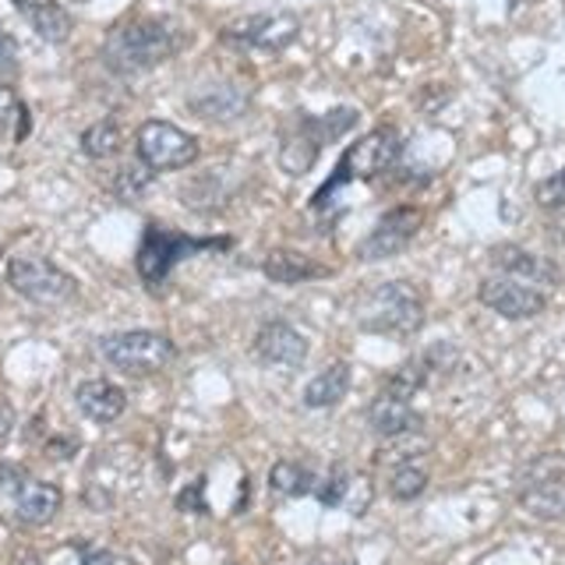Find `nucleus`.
Masks as SVG:
<instances>
[{
    "label": "nucleus",
    "mask_w": 565,
    "mask_h": 565,
    "mask_svg": "<svg viewBox=\"0 0 565 565\" xmlns=\"http://www.w3.org/2000/svg\"><path fill=\"white\" fill-rule=\"evenodd\" d=\"M29 481V473L22 470V467H14V463H0V499H4V494H18V488H22Z\"/></svg>",
    "instance_id": "nucleus-33"
},
{
    "label": "nucleus",
    "mask_w": 565,
    "mask_h": 565,
    "mask_svg": "<svg viewBox=\"0 0 565 565\" xmlns=\"http://www.w3.org/2000/svg\"><path fill=\"white\" fill-rule=\"evenodd\" d=\"M184 46V32L167 18H135V22L117 25L103 43V61L117 75H138L156 64L170 61Z\"/></svg>",
    "instance_id": "nucleus-1"
},
{
    "label": "nucleus",
    "mask_w": 565,
    "mask_h": 565,
    "mask_svg": "<svg viewBox=\"0 0 565 565\" xmlns=\"http://www.w3.org/2000/svg\"><path fill=\"white\" fill-rule=\"evenodd\" d=\"M46 452L53 456V459H71L78 452V441L75 438H50L46 441Z\"/></svg>",
    "instance_id": "nucleus-35"
},
{
    "label": "nucleus",
    "mask_w": 565,
    "mask_h": 565,
    "mask_svg": "<svg viewBox=\"0 0 565 565\" xmlns=\"http://www.w3.org/2000/svg\"><path fill=\"white\" fill-rule=\"evenodd\" d=\"M424 223V212L414 205H396L388 209L385 216L375 223V230L358 244V258L361 262H382V258H396L403 255L411 241L417 237V230Z\"/></svg>",
    "instance_id": "nucleus-9"
},
{
    "label": "nucleus",
    "mask_w": 565,
    "mask_h": 565,
    "mask_svg": "<svg viewBox=\"0 0 565 565\" xmlns=\"http://www.w3.org/2000/svg\"><path fill=\"white\" fill-rule=\"evenodd\" d=\"M11 428H14V411L8 399H0V441L11 435Z\"/></svg>",
    "instance_id": "nucleus-36"
},
{
    "label": "nucleus",
    "mask_w": 565,
    "mask_h": 565,
    "mask_svg": "<svg viewBox=\"0 0 565 565\" xmlns=\"http://www.w3.org/2000/svg\"><path fill=\"white\" fill-rule=\"evenodd\" d=\"M152 173H156V170H149L146 163H141V159H138V163H131V167H120L117 177H114V191L120 194L124 202H138L141 194L149 191Z\"/></svg>",
    "instance_id": "nucleus-28"
},
{
    "label": "nucleus",
    "mask_w": 565,
    "mask_h": 565,
    "mask_svg": "<svg viewBox=\"0 0 565 565\" xmlns=\"http://www.w3.org/2000/svg\"><path fill=\"white\" fill-rule=\"evenodd\" d=\"M255 353L265 364L300 367L308 358V340H305V332H297L287 322H265L255 335Z\"/></svg>",
    "instance_id": "nucleus-13"
},
{
    "label": "nucleus",
    "mask_w": 565,
    "mask_h": 565,
    "mask_svg": "<svg viewBox=\"0 0 565 565\" xmlns=\"http://www.w3.org/2000/svg\"><path fill=\"white\" fill-rule=\"evenodd\" d=\"M350 484H353V473L347 467H332L326 481H318L315 494H318V502H322L326 509H340L347 502V494H350Z\"/></svg>",
    "instance_id": "nucleus-29"
},
{
    "label": "nucleus",
    "mask_w": 565,
    "mask_h": 565,
    "mask_svg": "<svg viewBox=\"0 0 565 565\" xmlns=\"http://www.w3.org/2000/svg\"><path fill=\"white\" fill-rule=\"evenodd\" d=\"M120 146H124V135L114 120H96L93 128L82 131V152L88 159H110L120 152Z\"/></svg>",
    "instance_id": "nucleus-24"
},
{
    "label": "nucleus",
    "mask_w": 565,
    "mask_h": 565,
    "mask_svg": "<svg viewBox=\"0 0 565 565\" xmlns=\"http://www.w3.org/2000/svg\"><path fill=\"white\" fill-rule=\"evenodd\" d=\"M262 273L269 276L273 282H279V287H294V282H305V279H315V276H326V269H322V265H318L311 255L290 252V247H276V252L265 255Z\"/></svg>",
    "instance_id": "nucleus-20"
},
{
    "label": "nucleus",
    "mask_w": 565,
    "mask_h": 565,
    "mask_svg": "<svg viewBox=\"0 0 565 565\" xmlns=\"http://www.w3.org/2000/svg\"><path fill=\"white\" fill-rule=\"evenodd\" d=\"M61 502H64V494L57 484L32 481L29 477V481L14 494V512H18V520L29 523V526H46L61 512Z\"/></svg>",
    "instance_id": "nucleus-17"
},
{
    "label": "nucleus",
    "mask_w": 565,
    "mask_h": 565,
    "mask_svg": "<svg viewBox=\"0 0 565 565\" xmlns=\"http://www.w3.org/2000/svg\"><path fill=\"white\" fill-rule=\"evenodd\" d=\"M188 106L194 110V117L205 120H237L247 110V93L234 82H212L199 88V93H191Z\"/></svg>",
    "instance_id": "nucleus-15"
},
{
    "label": "nucleus",
    "mask_w": 565,
    "mask_h": 565,
    "mask_svg": "<svg viewBox=\"0 0 565 565\" xmlns=\"http://www.w3.org/2000/svg\"><path fill=\"white\" fill-rule=\"evenodd\" d=\"M32 128V120H29V110L22 103H18L14 96V88L0 82V138H14V141H22Z\"/></svg>",
    "instance_id": "nucleus-25"
},
{
    "label": "nucleus",
    "mask_w": 565,
    "mask_h": 565,
    "mask_svg": "<svg viewBox=\"0 0 565 565\" xmlns=\"http://www.w3.org/2000/svg\"><path fill=\"white\" fill-rule=\"evenodd\" d=\"M491 262L494 269H502L505 276H516L523 282H530V287H558L562 282V273L558 265L547 258V255H537V252H526V247L520 244H499L491 247Z\"/></svg>",
    "instance_id": "nucleus-12"
},
{
    "label": "nucleus",
    "mask_w": 565,
    "mask_h": 565,
    "mask_svg": "<svg viewBox=\"0 0 565 565\" xmlns=\"http://www.w3.org/2000/svg\"><path fill=\"white\" fill-rule=\"evenodd\" d=\"M428 449H431V441L424 438L420 431L399 435V438H385V446L379 452V463L382 467H403V463H414V459L424 456Z\"/></svg>",
    "instance_id": "nucleus-26"
},
{
    "label": "nucleus",
    "mask_w": 565,
    "mask_h": 565,
    "mask_svg": "<svg viewBox=\"0 0 565 565\" xmlns=\"http://www.w3.org/2000/svg\"><path fill=\"white\" fill-rule=\"evenodd\" d=\"M353 318L358 326L379 335H414L424 326V294L420 287L406 279H393V282H379L367 294H361L358 308H353Z\"/></svg>",
    "instance_id": "nucleus-2"
},
{
    "label": "nucleus",
    "mask_w": 565,
    "mask_h": 565,
    "mask_svg": "<svg viewBox=\"0 0 565 565\" xmlns=\"http://www.w3.org/2000/svg\"><path fill=\"white\" fill-rule=\"evenodd\" d=\"M431 382V371H428V364H424V358H414V361H406V364H399L393 375L385 379V393H393V396H403V399H414L424 385Z\"/></svg>",
    "instance_id": "nucleus-23"
},
{
    "label": "nucleus",
    "mask_w": 565,
    "mask_h": 565,
    "mask_svg": "<svg viewBox=\"0 0 565 565\" xmlns=\"http://www.w3.org/2000/svg\"><path fill=\"white\" fill-rule=\"evenodd\" d=\"M424 488H428V470L417 467V463L393 467V473H388V494H393L396 502H414V499H420Z\"/></svg>",
    "instance_id": "nucleus-27"
},
{
    "label": "nucleus",
    "mask_w": 565,
    "mask_h": 565,
    "mask_svg": "<svg viewBox=\"0 0 565 565\" xmlns=\"http://www.w3.org/2000/svg\"><path fill=\"white\" fill-rule=\"evenodd\" d=\"M202 491H205V481H194L188 491H181V499H177V509H184V512H205Z\"/></svg>",
    "instance_id": "nucleus-34"
},
{
    "label": "nucleus",
    "mask_w": 565,
    "mask_h": 565,
    "mask_svg": "<svg viewBox=\"0 0 565 565\" xmlns=\"http://www.w3.org/2000/svg\"><path fill=\"white\" fill-rule=\"evenodd\" d=\"M269 488L282 499H300V494H311L318 488L315 473L305 463H294V459H279L269 470Z\"/></svg>",
    "instance_id": "nucleus-22"
},
{
    "label": "nucleus",
    "mask_w": 565,
    "mask_h": 565,
    "mask_svg": "<svg viewBox=\"0 0 565 565\" xmlns=\"http://www.w3.org/2000/svg\"><path fill=\"white\" fill-rule=\"evenodd\" d=\"M367 424L379 438H399V435L420 431V414L414 411L411 399L393 396L382 388V393L367 406Z\"/></svg>",
    "instance_id": "nucleus-14"
},
{
    "label": "nucleus",
    "mask_w": 565,
    "mask_h": 565,
    "mask_svg": "<svg viewBox=\"0 0 565 565\" xmlns=\"http://www.w3.org/2000/svg\"><path fill=\"white\" fill-rule=\"evenodd\" d=\"M300 32V22L287 11L273 14H247L241 22L223 29V43L241 50H287Z\"/></svg>",
    "instance_id": "nucleus-10"
},
{
    "label": "nucleus",
    "mask_w": 565,
    "mask_h": 565,
    "mask_svg": "<svg viewBox=\"0 0 565 565\" xmlns=\"http://www.w3.org/2000/svg\"><path fill=\"white\" fill-rule=\"evenodd\" d=\"M8 282L18 297L43 308H57L78 297V279L40 255H14L8 262Z\"/></svg>",
    "instance_id": "nucleus-5"
},
{
    "label": "nucleus",
    "mask_w": 565,
    "mask_h": 565,
    "mask_svg": "<svg viewBox=\"0 0 565 565\" xmlns=\"http://www.w3.org/2000/svg\"><path fill=\"white\" fill-rule=\"evenodd\" d=\"M212 247H230V237H188L159 223H149L138 244V276L149 287H159L173 273L177 262L199 252H212Z\"/></svg>",
    "instance_id": "nucleus-4"
},
{
    "label": "nucleus",
    "mask_w": 565,
    "mask_h": 565,
    "mask_svg": "<svg viewBox=\"0 0 565 565\" xmlns=\"http://www.w3.org/2000/svg\"><path fill=\"white\" fill-rule=\"evenodd\" d=\"M75 403H78V411L96 424H114L124 411H128V396H124V388L106 382V379L82 382L75 388Z\"/></svg>",
    "instance_id": "nucleus-16"
},
{
    "label": "nucleus",
    "mask_w": 565,
    "mask_h": 565,
    "mask_svg": "<svg viewBox=\"0 0 565 565\" xmlns=\"http://www.w3.org/2000/svg\"><path fill=\"white\" fill-rule=\"evenodd\" d=\"M534 199H537V205H544V209H565V167H562L558 173L547 177V181L537 184Z\"/></svg>",
    "instance_id": "nucleus-31"
},
{
    "label": "nucleus",
    "mask_w": 565,
    "mask_h": 565,
    "mask_svg": "<svg viewBox=\"0 0 565 565\" xmlns=\"http://www.w3.org/2000/svg\"><path fill=\"white\" fill-rule=\"evenodd\" d=\"M18 71V43L0 29V82H8Z\"/></svg>",
    "instance_id": "nucleus-32"
},
{
    "label": "nucleus",
    "mask_w": 565,
    "mask_h": 565,
    "mask_svg": "<svg viewBox=\"0 0 565 565\" xmlns=\"http://www.w3.org/2000/svg\"><path fill=\"white\" fill-rule=\"evenodd\" d=\"M347 393H350V364L335 361L326 371H318V375L305 385V406H311V411H326V406H335Z\"/></svg>",
    "instance_id": "nucleus-21"
},
{
    "label": "nucleus",
    "mask_w": 565,
    "mask_h": 565,
    "mask_svg": "<svg viewBox=\"0 0 565 565\" xmlns=\"http://www.w3.org/2000/svg\"><path fill=\"white\" fill-rule=\"evenodd\" d=\"M318 149H322V135H318V124L315 117H305L300 120V128L294 135H287V141H282L279 149V167L287 173H308L315 167L318 159Z\"/></svg>",
    "instance_id": "nucleus-19"
},
{
    "label": "nucleus",
    "mask_w": 565,
    "mask_h": 565,
    "mask_svg": "<svg viewBox=\"0 0 565 565\" xmlns=\"http://www.w3.org/2000/svg\"><path fill=\"white\" fill-rule=\"evenodd\" d=\"M14 8L29 18V25L35 29V35L46 40V43H67L71 29H75L71 14L61 4H53V0H14Z\"/></svg>",
    "instance_id": "nucleus-18"
},
{
    "label": "nucleus",
    "mask_w": 565,
    "mask_h": 565,
    "mask_svg": "<svg viewBox=\"0 0 565 565\" xmlns=\"http://www.w3.org/2000/svg\"><path fill=\"white\" fill-rule=\"evenodd\" d=\"M311 565H343V562H335V558H322V562H311Z\"/></svg>",
    "instance_id": "nucleus-37"
},
{
    "label": "nucleus",
    "mask_w": 565,
    "mask_h": 565,
    "mask_svg": "<svg viewBox=\"0 0 565 565\" xmlns=\"http://www.w3.org/2000/svg\"><path fill=\"white\" fill-rule=\"evenodd\" d=\"M138 159L149 170H184L199 159V141L170 120H146L138 128Z\"/></svg>",
    "instance_id": "nucleus-8"
},
{
    "label": "nucleus",
    "mask_w": 565,
    "mask_h": 565,
    "mask_svg": "<svg viewBox=\"0 0 565 565\" xmlns=\"http://www.w3.org/2000/svg\"><path fill=\"white\" fill-rule=\"evenodd\" d=\"M358 110L353 106H335V110H329V117H318V135H322V141H332V138H340L347 135L353 124H358Z\"/></svg>",
    "instance_id": "nucleus-30"
},
{
    "label": "nucleus",
    "mask_w": 565,
    "mask_h": 565,
    "mask_svg": "<svg viewBox=\"0 0 565 565\" xmlns=\"http://www.w3.org/2000/svg\"><path fill=\"white\" fill-rule=\"evenodd\" d=\"M403 152V138L393 124H382V128L367 131L364 138H358L353 146L343 152L340 167H335L332 181L315 194V205H326L329 194L347 184V181H375L379 173H385L388 167H396V159Z\"/></svg>",
    "instance_id": "nucleus-3"
},
{
    "label": "nucleus",
    "mask_w": 565,
    "mask_h": 565,
    "mask_svg": "<svg viewBox=\"0 0 565 565\" xmlns=\"http://www.w3.org/2000/svg\"><path fill=\"white\" fill-rule=\"evenodd\" d=\"M520 505L537 520H565V456H541L534 459L516 491Z\"/></svg>",
    "instance_id": "nucleus-7"
},
{
    "label": "nucleus",
    "mask_w": 565,
    "mask_h": 565,
    "mask_svg": "<svg viewBox=\"0 0 565 565\" xmlns=\"http://www.w3.org/2000/svg\"><path fill=\"white\" fill-rule=\"evenodd\" d=\"M477 297L481 305L491 308L494 315L512 318V322H523V318H537L547 308V294L530 287V282L516 279V276H488L481 287H477Z\"/></svg>",
    "instance_id": "nucleus-11"
},
{
    "label": "nucleus",
    "mask_w": 565,
    "mask_h": 565,
    "mask_svg": "<svg viewBox=\"0 0 565 565\" xmlns=\"http://www.w3.org/2000/svg\"><path fill=\"white\" fill-rule=\"evenodd\" d=\"M103 361L124 371V375H156L173 361V343L163 332L152 329H131V332H114L99 343Z\"/></svg>",
    "instance_id": "nucleus-6"
}]
</instances>
